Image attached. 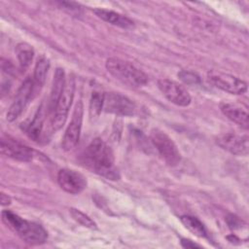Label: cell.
Masks as SVG:
<instances>
[{
    "mask_svg": "<svg viewBox=\"0 0 249 249\" xmlns=\"http://www.w3.org/2000/svg\"><path fill=\"white\" fill-rule=\"evenodd\" d=\"M180 220L182 224L187 228L190 231H192L194 234H196L198 237H206L207 232L203 226V224L194 216L190 215H184L180 217Z\"/></svg>",
    "mask_w": 249,
    "mask_h": 249,
    "instance_id": "20",
    "label": "cell"
},
{
    "mask_svg": "<svg viewBox=\"0 0 249 249\" xmlns=\"http://www.w3.org/2000/svg\"><path fill=\"white\" fill-rule=\"evenodd\" d=\"M44 121H45L44 109L42 107H40V108H38V111L34 115L32 121L24 126L25 133L33 141H36V142L40 141L41 135L43 132Z\"/></svg>",
    "mask_w": 249,
    "mask_h": 249,
    "instance_id": "17",
    "label": "cell"
},
{
    "mask_svg": "<svg viewBox=\"0 0 249 249\" xmlns=\"http://www.w3.org/2000/svg\"><path fill=\"white\" fill-rule=\"evenodd\" d=\"M158 88L166 99L178 106H188L192 101L189 91L175 81L169 79H160L158 81Z\"/></svg>",
    "mask_w": 249,
    "mask_h": 249,
    "instance_id": "10",
    "label": "cell"
},
{
    "mask_svg": "<svg viewBox=\"0 0 249 249\" xmlns=\"http://www.w3.org/2000/svg\"><path fill=\"white\" fill-rule=\"evenodd\" d=\"M222 113L231 122L247 129L249 125V115L247 107L235 102H224L220 106Z\"/></svg>",
    "mask_w": 249,
    "mask_h": 249,
    "instance_id": "14",
    "label": "cell"
},
{
    "mask_svg": "<svg viewBox=\"0 0 249 249\" xmlns=\"http://www.w3.org/2000/svg\"><path fill=\"white\" fill-rule=\"evenodd\" d=\"M0 151L3 156L19 161H31L34 156L31 148L9 136L1 138Z\"/></svg>",
    "mask_w": 249,
    "mask_h": 249,
    "instance_id": "11",
    "label": "cell"
},
{
    "mask_svg": "<svg viewBox=\"0 0 249 249\" xmlns=\"http://www.w3.org/2000/svg\"><path fill=\"white\" fill-rule=\"evenodd\" d=\"M57 182L63 191L72 195L82 193L88 184L84 175L68 168H62L58 171Z\"/></svg>",
    "mask_w": 249,
    "mask_h": 249,
    "instance_id": "13",
    "label": "cell"
},
{
    "mask_svg": "<svg viewBox=\"0 0 249 249\" xmlns=\"http://www.w3.org/2000/svg\"><path fill=\"white\" fill-rule=\"evenodd\" d=\"M0 201H1L2 206H6V205L11 204L12 199H11V197H10L8 195H6L5 193H1V195H0Z\"/></svg>",
    "mask_w": 249,
    "mask_h": 249,
    "instance_id": "28",
    "label": "cell"
},
{
    "mask_svg": "<svg viewBox=\"0 0 249 249\" xmlns=\"http://www.w3.org/2000/svg\"><path fill=\"white\" fill-rule=\"evenodd\" d=\"M92 11L96 17H98L102 20H104L112 25H115V26H118V27H121L124 29H131L134 27L133 20H131L129 18H127L126 16L122 15L120 13L114 12L112 10L101 9V8L93 9Z\"/></svg>",
    "mask_w": 249,
    "mask_h": 249,
    "instance_id": "15",
    "label": "cell"
},
{
    "mask_svg": "<svg viewBox=\"0 0 249 249\" xmlns=\"http://www.w3.org/2000/svg\"><path fill=\"white\" fill-rule=\"evenodd\" d=\"M207 78L214 87L231 94H242L247 90L245 81L229 73L210 70L207 73Z\"/></svg>",
    "mask_w": 249,
    "mask_h": 249,
    "instance_id": "7",
    "label": "cell"
},
{
    "mask_svg": "<svg viewBox=\"0 0 249 249\" xmlns=\"http://www.w3.org/2000/svg\"><path fill=\"white\" fill-rule=\"evenodd\" d=\"M179 79L185 83L186 85L189 86H199L201 84L200 78L197 74L192 72V71H188V70H181L178 74Z\"/></svg>",
    "mask_w": 249,
    "mask_h": 249,
    "instance_id": "23",
    "label": "cell"
},
{
    "mask_svg": "<svg viewBox=\"0 0 249 249\" xmlns=\"http://www.w3.org/2000/svg\"><path fill=\"white\" fill-rule=\"evenodd\" d=\"M1 69H2L3 72H5V73H7L9 75L14 74V71H15L14 70L15 69L14 65L10 61L4 59L3 57L1 58Z\"/></svg>",
    "mask_w": 249,
    "mask_h": 249,
    "instance_id": "26",
    "label": "cell"
},
{
    "mask_svg": "<svg viewBox=\"0 0 249 249\" xmlns=\"http://www.w3.org/2000/svg\"><path fill=\"white\" fill-rule=\"evenodd\" d=\"M70 214H71L72 218L77 223L82 225L83 227H86V228H89V229H91V230H96L97 229L96 223L89 216H88L84 212L80 211L79 209L70 208Z\"/></svg>",
    "mask_w": 249,
    "mask_h": 249,
    "instance_id": "22",
    "label": "cell"
},
{
    "mask_svg": "<svg viewBox=\"0 0 249 249\" xmlns=\"http://www.w3.org/2000/svg\"><path fill=\"white\" fill-rule=\"evenodd\" d=\"M150 139L160 158L168 165H176L181 160V154L174 141L162 130L154 128L151 130Z\"/></svg>",
    "mask_w": 249,
    "mask_h": 249,
    "instance_id": "5",
    "label": "cell"
},
{
    "mask_svg": "<svg viewBox=\"0 0 249 249\" xmlns=\"http://www.w3.org/2000/svg\"><path fill=\"white\" fill-rule=\"evenodd\" d=\"M105 66L112 76L130 87L140 88L148 83V76L128 61L110 57L106 60Z\"/></svg>",
    "mask_w": 249,
    "mask_h": 249,
    "instance_id": "3",
    "label": "cell"
},
{
    "mask_svg": "<svg viewBox=\"0 0 249 249\" xmlns=\"http://www.w3.org/2000/svg\"><path fill=\"white\" fill-rule=\"evenodd\" d=\"M66 83V78H65V73L62 68H56L54 75H53V86L51 89V94H50V99H49V113L50 115L53 114L56 103L64 89Z\"/></svg>",
    "mask_w": 249,
    "mask_h": 249,
    "instance_id": "16",
    "label": "cell"
},
{
    "mask_svg": "<svg viewBox=\"0 0 249 249\" xmlns=\"http://www.w3.org/2000/svg\"><path fill=\"white\" fill-rule=\"evenodd\" d=\"M227 223L229 225V227L232 230H235V229H240L241 228V225H242V221L240 219H238L237 217L233 216V215H230L228 218H227Z\"/></svg>",
    "mask_w": 249,
    "mask_h": 249,
    "instance_id": "25",
    "label": "cell"
},
{
    "mask_svg": "<svg viewBox=\"0 0 249 249\" xmlns=\"http://www.w3.org/2000/svg\"><path fill=\"white\" fill-rule=\"evenodd\" d=\"M2 220L27 244L39 245L48 238V232L41 225L27 221L12 211H2Z\"/></svg>",
    "mask_w": 249,
    "mask_h": 249,
    "instance_id": "2",
    "label": "cell"
},
{
    "mask_svg": "<svg viewBox=\"0 0 249 249\" xmlns=\"http://www.w3.org/2000/svg\"><path fill=\"white\" fill-rule=\"evenodd\" d=\"M34 91V84L33 80L30 77H27L18 88L15 99L12 102L9 110L7 112V120L9 122H13L18 119L20 114L24 111L29 101L32 99Z\"/></svg>",
    "mask_w": 249,
    "mask_h": 249,
    "instance_id": "8",
    "label": "cell"
},
{
    "mask_svg": "<svg viewBox=\"0 0 249 249\" xmlns=\"http://www.w3.org/2000/svg\"><path fill=\"white\" fill-rule=\"evenodd\" d=\"M75 92V80L72 76H69L66 79L64 89L56 103V106L51 115L50 126L53 131L60 129L66 122L68 111L73 101Z\"/></svg>",
    "mask_w": 249,
    "mask_h": 249,
    "instance_id": "4",
    "label": "cell"
},
{
    "mask_svg": "<svg viewBox=\"0 0 249 249\" xmlns=\"http://www.w3.org/2000/svg\"><path fill=\"white\" fill-rule=\"evenodd\" d=\"M181 244L183 247L185 248H195V247H201V245L195 243L194 241H192L191 239H186V238H182L181 239Z\"/></svg>",
    "mask_w": 249,
    "mask_h": 249,
    "instance_id": "27",
    "label": "cell"
},
{
    "mask_svg": "<svg viewBox=\"0 0 249 249\" xmlns=\"http://www.w3.org/2000/svg\"><path fill=\"white\" fill-rule=\"evenodd\" d=\"M83 113H84L83 102L81 100H79L76 103L70 124H68V126L64 132L63 138H62L61 147L64 151L72 150L79 142L81 129H82Z\"/></svg>",
    "mask_w": 249,
    "mask_h": 249,
    "instance_id": "9",
    "label": "cell"
},
{
    "mask_svg": "<svg viewBox=\"0 0 249 249\" xmlns=\"http://www.w3.org/2000/svg\"><path fill=\"white\" fill-rule=\"evenodd\" d=\"M16 53L17 57L19 63V67L21 70H25L29 67L33 56H34V51L31 46H29L26 43H19L16 47Z\"/></svg>",
    "mask_w": 249,
    "mask_h": 249,
    "instance_id": "19",
    "label": "cell"
},
{
    "mask_svg": "<svg viewBox=\"0 0 249 249\" xmlns=\"http://www.w3.org/2000/svg\"><path fill=\"white\" fill-rule=\"evenodd\" d=\"M49 68H50L49 59L45 56H40L36 61V64L34 67V73L32 77L35 92L44 86Z\"/></svg>",
    "mask_w": 249,
    "mask_h": 249,
    "instance_id": "18",
    "label": "cell"
},
{
    "mask_svg": "<svg viewBox=\"0 0 249 249\" xmlns=\"http://www.w3.org/2000/svg\"><path fill=\"white\" fill-rule=\"evenodd\" d=\"M104 93L93 91L89 100V116L90 118H97L103 110Z\"/></svg>",
    "mask_w": 249,
    "mask_h": 249,
    "instance_id": "21",
    "label": "cell"
},
{
    "mask_svg": "<svg viewBox=\"0 0 249 249\" xmlns=\"http://www.w3.org/2000/svg\"><path fill=\"white\" fill-rule=\"evenodd\" d=\"M216 143L225 151L236 155L246 156L248 154L249 143L247 135H240L234 132H228L219 135Z\"/></svg>",
    "mask_w": 249,
    "mask_h": 249,
    "instance_id": "12",
    "label": "cell"
},
{
    "mask_svg": "<svg viewBox=\"0 0 249 249\" xmlns=\"http://www.w3.org/2000/svg\"><path fill=\"white\" fill-rule=\"evenodd\" d=\"M82 164L92 172L110 180H118L120 174L115 166L112 149L100 138L93 139L80 157Z\"/></svg>",
    "mask_w": 249,
    "mask_h": 249,
    "instance_id": "1",
    "label": "cell"
},
{
    "mask_svg": "<svg viewBox=\"0 0 249 249\" xmlns=\"http://www.w3.org/2000/svg\"><path fill=\"white\" fill-rule=\"evenodd\" d=\"M103 110L118 117H131L136 113V105L119 92H106L103 97Z\"/></svg>",
    "mask_w": 249,
    "mask_h": 249,
    "instance_id": "6",
    "label": "cell"
},
{
    "mask_svg": "<svg viewBox=\"0 0 249 249\" xmlns=\"http://www.w3.org/2000/svg\"><path fill=\"white\" fill-rule=\"evenodd\" d=\"M58 4L60 5V7H62V9L67 10L70 13L76 12V13L79 14V12L81 10L80 6L77 3H74V2H58Z\"/></svg>",
    "mask_w": 249,
    "mask_h": 249,
    "instance_id": "24",
    "label": "cell"
}]
</instances>
